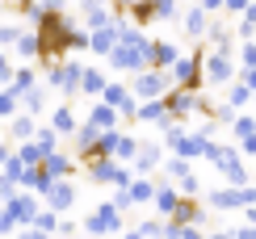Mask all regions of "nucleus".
Masks as SVG:
<instances>
[{
	"label": "nucleus",
	"mask_w": 256,
	"mask_h": 239,
	"mask_svg": "<svg viewBox=\"0 0 256 239\" xmlns=\"http://www.w3.org/2000/svg\"><path fill=\"white\" fill-rule=\"evenodd\" d=\"M26 239H42V235H26Z\"/></svg>",
	"instance_id": "1a4fd4ad"
},
{
	"label": "nucleus",
	"mask_w": 256,
	"mask_h": 239,
	"mask_svg": "<svg viewBox=\"0 0 256 239\" xmlns=\"http://www.w3.org/2000/svg\"><path fill=\"white\" fill-rule=\"evenodd\" d=\"M50 206H72V189L68 184H55V189H50Z\"/></svg>",
	"instance_id": "20e7f679"
},
{
	"label": "nucleus",
	"mask_w": 256,
	"mask_h": 239,
	"mask_svg": "<svg viewBox=\"0 0 256 239\" xmlns=\"http://www.w3.org/2000/svg\"><path fill=\"white\" fill-rule=\"evenodd\" d=\"M55 126H59V130H72V126H76V118H72V110H59V118H55Z\"/></svg>",
	"instance_id": "423d86ee"
},
{
	"label": "nucleus",
	"mask_w": 256,
	"mask_h": 239,
	"mask_svg": "<svg viewBox=\"0 0 256 239\" xmlns=\"http://www.w3.org/2000/svg\"><path fill=\"white\" fill-rule=\"evenodd\" d=\"M130 239H138V235H130Z\"/></svg>",
	"instance_id": "9d476101"
},
{
	"label": "nucleus",
	"mask_w": 256,
	"mask_h": 239,
	"mask_svg": "<svg viewBox=\"0 0 256 239\" xmlns=\"http://www.w3.org/2000/svg\"><path fill=\"white\" fill-rule=\"evenodd\" d=\"M92 122H97V126H110V122H114V110H110V105H101V110H97V118H92Z\"/></svg>",
	"instance_id": "0eeeda50"
},
{
	"label": "nucleus",
	"mask_w": 256,
	"mask_h": 239,
	"mask_svg": "<svg viewBox=\"0 0 256 239\" xmlns=\"http://www.w3.org/2000/svg\"><path fill=\"white\" fill-rule=\"evenodd\" d=\"M248 96H252V88H248V84H236V88H231V105H244Z\"/></svg>",
	"instance_id": "39448f33"
},
{
	"label": "nucleus",
	"mask_w": 256,
	"mask_h": 239,
	"mask_svg": "<svg viewBox=\"0 0 256 239\" xmlns=\"http://www.w3.org/2000/svg\"><path fill=\"white\" fill-rule=\"evenodd\" d=\"M206 80H210V84H227V80H231V59H227V50L210 55V63H206Z\"/></svg>",
	"instance_id": "f257e3e1"
},
{
	"label": "nucleus",
	"mask_w": 256,
	"mask_h": 239,
	"mask_svg": "<svg viewBox=\"0 0 256 239\" xmlns=\"http://www.w3.org/2000/svg\"><path fill=\"white\" fill-rule=\"evenodd\" d=\"M210 239H231V235H210Z\"/></svg>",
	"instance_id": "6e6552de"
},
{
	"label": "nucleus",
	"mask_w": 256,
	"mask_h": 239,
	"mask_svg": "<svg viewBox=\"0 0 256 239\" xmlns=\"http://www.w3.org/2000/svg\"><path fill=\"white\" fill-rule=\"evenodd\" d=\"M114 226H118V214H114L110 206H101L97 218H92V231H114Z\"/></svg>",
	"instance_id": "f03ea898"
},
{
	"label": "nucleus",
	"mask_w": 256,
	"mask_h": 239,
	"mask_svg": "<svg viewBox=\"0 0 256 239\" xmlns=\"http://www.w3.org/2000/svg\"><path fill=\"white\" fill-rule=\"evenodd\" d=\"M160 88H164V80H160V76H143V80H138V92H143V96H156Z\"/></svg>",
	"instance_id": "7ed1b4c3"
}]
</instances>
